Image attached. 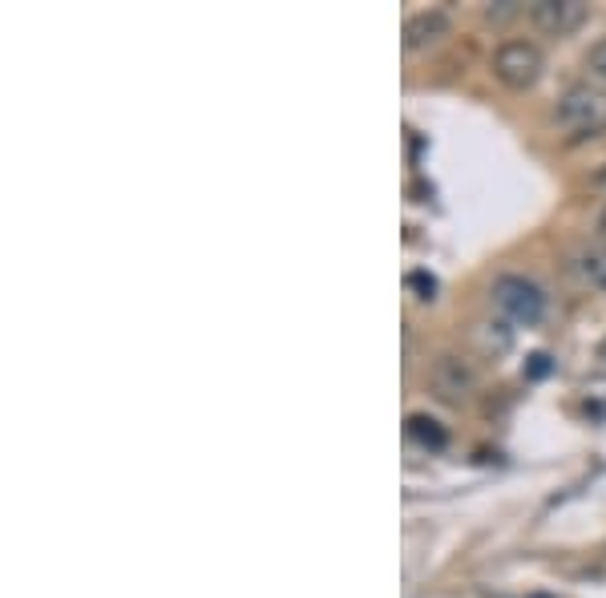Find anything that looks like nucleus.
<instances>
[{
    "instance_id": "f257e3e1",
    "label": "nucleus",
    "mask_w": 606,
    "mask_h": 598,
    "mask_svg": "<svg viewBox=\"0 0 606 598\" xmlns=\"http://www.w3.org/2000/svg\"><path fill=\"white\" fill-rule=\"evenodd\" d=\"M489 295H493L497 312H505L514 324L534 328L546 316V291L534 279H526V275H497L493 287H489Z\"/></svg>"
},
{
    "instance_id": "ddd939ff",
    "label": "nucleus",
    "mask_w": 606,
    "mask_h": 598,
    "mask_svg": "<svg viewBox=\"0 0 606 598\" xmlns=\"http://www.w3.org/2000/svg\"><path fill=\"white\" fill-rule=\"evenodd\" d=\"M598 227H602V231H606V211H602V215H598Z\"/></svg>"
},
{
    "instance_id": "9b49d317",
    "label": "nucleus",
    "mask_w": 606,
    "mask_h": 598,
    "mask_svg": "<svg viewBox=\"0 0 606 598\" xmlns=\"http://www.w3.org/2000/svg\"><path fill=\"white\" fill-rule=\"evenodd\" d=\"M550 368H554V364H550V356H546V352H538V356H530V368H526V372H530L534 380H542Z\"/></svg>"
},
{
    "instance_id": "39448f33",
    "label": "nucleus",
    "mask_w": 606,
    "mask_h": 598,
    "mask_svg": "<svg viewBox=\"0 0 606 598\" xmlns=\"http://www.w3.org/2000/svg\"><path fill=\"white\" fill-rule=\"evenodd\" d=\"M586 5L582 0H538V5H530V21L542 29V33H554V37H566L574 33L582 21H586Z\"/></svg>"
},
{
    "instance_id": "6e6552de",
    "label": "nucleus",
    "mask_w": 606,
    "mask_h": 598,
    "mask_svg": "<svg viewBox=\"0 0 606 598\" xmlns=\"http://www.w3.org/2000/svg\"><path fill=\"white\" fill-rule=\"evenodd\" d=\"M409 437H413L421 449H433V453L449 445L445 425H441L437 417H429V413H413V417H409Z\"/></svg>"
},
{
    "instance_id": "9d476101",
    "label": "nucleus",
    "mask_w": 606,
    "mask_h": 598,
    "mask_svg": "<svg viewBox=\"0 0 606 598\" xmlns=\"http://www.w3.org/2000/svg\"><path fill=\"white\" fill-rule=\"evenodd\" d=\"M409 287L417 291V299H437V279L429 271H413L409 275Z\"/></svg>"
},
{
    "instance_id": "20e7f679",
    "label": "nucleus",
    "mask_w": 606,
    "mask_h": 598,
    "mask_svg": "<svg viewBox=\"0 0 606 598\" xmlns=\"http://www.w3.org/2000/svg\"><path fill=\"white\" fill-rule=\"evenodd\" d=\"M433 388L445 396V401H465V396L477 388V368L465 360V356H437L433 364Z\"/></svg>"
},
{
    "instance_id": "0eeeda50",
    "label": "nucleus",
    "mask_w": 606,
    "mask_h": 598,
    "mask_svg": "<svg viewBox=\"0 0 606 598\" xmlns=\"http://www.w3.org/2000/svg\"><path fill=\"white\" fill-rule=\"evenodd\" d=\"M570 267H574V275H578L586 287L606 291V243H586V247H578V251L570 255Z\"/></svg>"
},
{
    "instance_id": "f8f14e48",
    "label": "nucleus",
    "mask_w": 606,
    "mask_h": 598,
    "mask_svg": "<svg viewBox=\"0 0 606 598\" xmlns=\"http://www.w3.org/2000/svg\"><path fill=\"white\" fill-rule=\"evenodd\" d=\"M598 364H602V368H606V340H602V344H598Z\"/></svg>"
},
{
    "instance_id": "423d86ee",
    "label": "nucleus",
    "mask_w": 606,
    "mask_h": 598,
    "mask_svg": "<svg viewBox=\"0 0 606 598\" xmlns=\"http://www.w3.org/2000/svg\"><path fill=\"white\" fill-rule=\"evenodd\" d=\"M400 37H404V49H429V45H437V41L449 37V17H445L441 9L413 13L409 21H404Z\"/></svg>"
},
{
    "instance_id": "f03ea898",
    "label": "nucleus",
    "mask_w": 606,
    "mask_h": 598,
    "mask_svg": "<svg viewBox=\"0 0 606 598\" xmlns=\"http://www.w3.org/2000/svg\"><path fill=\"white\" fill-rule=\"evenodd\" d=\"M546 61H542V49L530 45V41H505L497 53H493V77L505 85V89H534L538 77H542Z\"/></svg>"
},
{
    "instance_id": "1a4fd4ad",
    "label": "nucleus",
    "mask_w": 606,
    "mask_h": 598,
    "mask_svg": "<svg viewBox=\"0 0 606 598\" xmlns=\"http://www.w3.org/2000/svg\"><path fill=\"white\" fill-rule=\"evenodd\" d=\"M586 73L606 85V37H598V41L586 49Z\"/></svg>"
},
{
    "instance_id": "7ed1b4c3",
    "label": "nucleus",
    "mask_w": 606,
    "mask_h": 598,
    "mask_svg": "<svg viewBox=\"0 0 606 598\" xmlns=\"http://www.w3.org/2000/svg\"><path fill=\"white\" fill-rule=\"evenodd\" d=\"M558 126L574 138H586V134H598L606 126V102L590 89H570L562 102H558Z\"/></svg>"
}]
</instances>
